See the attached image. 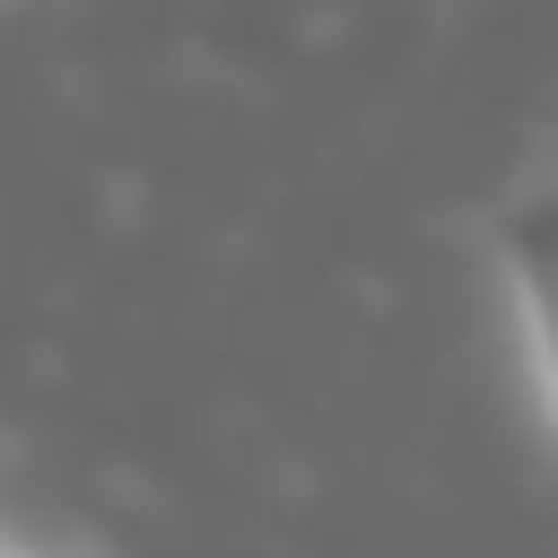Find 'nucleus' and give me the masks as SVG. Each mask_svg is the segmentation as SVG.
Segmentation results:
<instances>
[{
  "label": "nucleus",
  "mask_w": 558,
  "mask_h": 558,
  "mask_svg": "<svg viewBox=\"0 0 558 558\" xmlns=\"http://www.w3.org/2000/svg\"><path fill=\"white\" fill-rule=\"evenodd\" d=\"M494 260H502V299H512V336H521L531 400H539V418L558 428V178L531 186V196L494 223Z\"/></svg>",
  "instance_id": "nucleus-1"
},
{
  "label": "nucleus",
  "mask_w": 558,
  "mask_h": 558,
  "mask_svg": "<svg viewBox=\"0 0 558 558\" xmlns=\"http://www.w3.org/2000/svg\"><path fill=\"white\" fill-rule=\"evenodd\" d=\"M0 558H57V549H28V539H10V531H0Z\"/></svg>",
  "instance_id": "nucleus-2"
}]
</instances>
